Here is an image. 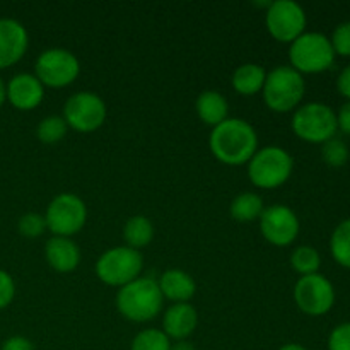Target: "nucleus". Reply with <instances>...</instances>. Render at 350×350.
Segmentation results:
<instances>
[{"label":"nucleus","instance_id":"f257e3e1","mask_svg":"<svg viewBox=\"0 0 350 350\" xmlns=\"http://www.w3.org/2000/svg\"><path fill=\"white\" fill-rule=\"evenodd\" d=\"M208 149L212 156L228 166L248 164L258 147V133L252 123L241 118H231L214 126L208 137Z\"/></svg>","mask_w":350,"mask_h":350},{"label":"nucleus","instance_id":"f03ea898","mask_svg":"<svg viewBox=\"0 0 350 350\" xmlns=\"http://www.w3.org/2000/svg\"><path fill=\"white\" fill-rule=\"evenodd\" d=\"M116 310L125 320L146 323L161 314L164 297L154 277H139L133 282L120 287L116 293Z\"/></svg>","mask_w":350,"mask_h":350},{"label":"nucleus","instance_id":"7ed1b4c3","mask_svg":"<svg viewBox=\"0 0 350 350\" xmlns=\"http://www.w3.org/2000/svg\"><path fill=\"white\" fill-rule=\"evenodd\" d=\"M306 92L304 77L291 65H279L267 72L262 89L263 103L273 113H289L299 108Z\"/></svg>","mask_w":350,"mask_h":350},{"label":"nucleus","instance_id":"20e7f679","mask_svg":"<svg viewBox=\"0 0 350 350\" xmlns=\"http://www.w3.org/2000/svg\"><path fill=\"white\" fill-rule=\"evenodd\" d=\"M248 178L256 188L273 190L287 183L294 171V159L284 147L267 146L250 159Z\"/></svg>","mask_w":350,"mask_h":350},{"label":"nucleus","instance_id":"39448f33","mask_svg":"<svg viewBox=\"0 0 350 350\" xmlns=\"http://www.w3.org/2000/svg\"><path fill=\"white\" fill-rule=\"evenodd\" d=\"M291 67L303 74H320L328 70L335 62V51L330 38L321 33L304 31L289 46Z\"/></svg>","mask_w":350,"mask_h":350},{"label":"nucleus","instance_id":"423d86ee","mask_svg":"<svg viewBox=\"0 0 350 350\" xmlns=\"http://www.w3.org/2000/svg\"><path fill=\"white\" fill-rule=\"evenodd\" d=\"M144 256L129 246H115L103 253L96 262V275L103 284L123 287L142 277Z\"/></svg>","mask_w":350,"mask_h":350},{"label":"nucleus","instance_id":"0eeeda50","mask_svg":"<svg viewBox=\"0 0 350 350\" xmlns=\"http://www.w3.org/2000/svg\"><path fill=\"white\" fill-rule=\"evenodd\" d=\"M294 135L310 144H325L337 133V113L325 103H308L293 113Z\"/></svg>","mask_w":350,"mask_h":350},{"label":"nucleus","instance_id":"6e6552de","mask_svg":"<svg viewBox=\"0 0 350 350\" xmlns=\"http://www.w3.org/2000/svg\"><path fill=\"white\" fill-rule=\"evenodd\" d=\"M44 221H46V229L53 236L72 238L81 232L85 226L88 207L79 195L65 191V193L57 195L48 204Z\"/></svg>","mask_w":350,"mask_h":350},{"label":"nucleus","instance_id":"1a4fd4ad","mask_svg":"<svg viewBox=\"0 0 350 350\" xmlns=\"http://www.w3.org/2000/svg\"><path fill=\"white\" fill-rule=\"evenodd\" d=\"M79 74L81 62L65 48H48L41 51L34 64V75L44 88H67L77 81Z\"/></svg>","mask_w":350,"mask_h":350},{"label":"nucleus","instance_id":"9d476101","mask_svg":"<svg viewBox=\"0 0 350 350\" xmlns=\"http://www.w3.org/2000/svg\"><path fill=\"white\" fill-rule=\"evenodd\" d=\"M64 120L68 129L79 133H91L101 129L108 116L105 99L92 91H79L64 105Z\"/></svg>","mask_w":350,"mask_h":350},{"label":"nucleus","instance_id":"9b49d317","mask_svg":"<svg viewBox=\"0 0 350 350\" xmlns=\"http://www.w3.org/2000/svg\"><path fill=\"white\" fill-rule=\"evenodd\" d=\"M306 12L294 0L270 2L265 12L267 31L280 43H293L306 29Z\"/></svg>","mask_w":350,"mask_h":350},{"label":"nucleus","instance_id":"f8f14e48","mask_svg":"<svg viewBox=\"0 0 350 350\" xmlns=\"http://www.w3.org/2000/svg\"><path fill=\"white\" fill-rule=\"evenodd\" d=\"M294 301L304 314L323 317L334 308V284L320 273L304 275L294 286Z\"/></svg>","mask_w":350,"mask_h":350},{"label":"nucleus","instance_id":"ddd939ff","mask_svg":"<svg viewBox=\"0 0 350 350\" xmlns=\"http://www.w3.org/2000/svg\"><path fill=\"white\" fill-rule=\"evenodd\" d=\"M260 232L270 245L277 248L293 245L299 234V219L291 207L282 204H273L265 207L262 217L258 219Z\"/></svg>","mask_w":350,"mask_h":350},{"label":"nucleus","instance_id":"4468645a","mask_svg":"<svg viewBox=\"0 0 350 350\" xmlns=\"http://www.w3.org/2000/svg\"><path fill=\"white\" fill-rule=\"evenodd\" d=\"M29 34L23 23L10 17L0 19V70L16 65L26 55Z\"/></svg>","mask_w":350,"mask_h":350},{"label":"nucleus","instance_id":"2eb2a0df","mask_svg":"<svg viewBox=\"0 0 350 350\" xmlns=\"http://www.w3.org/2000/svg\"><path fill=\"white\" fill-rule=\"evenodd\" d=\"M7 101L21 111H31L38 108L44 99V85L34 74H17L5 84Z\"/></svg>","mask_w":350,"mask_h":350},{"label":"nucleus","instance_id":"dca6fc26","mask_svg":"<svg viewBox=\"0 0 350 350\" xmlns=\"http://www.w3.org/2000/svg\"><path fill=\"white\" fill-rule=\"evenodd\" d=\"M198 325V313L190 303L171 304L163 317V332L170 340H187Z\"/></svg>","mask_w":350,"mask_h":350},{"label":"nucleus","instance_id":"f3484780","mask_svg":"<svg viewBox=\"0 0 350 350\" xmlns=\"http://www.w3.org/2000/svg\"><path fill=\"white\" fill-rule=\"evenodd\" d=\"M44 260L58 273H70L81 263V250L72 238L51 236L44 245Z\"/></svg>","mask_w":350,"mask_h":350},{"label":"nucleus","instance_id":"a211bd4d","mask_svg":"<svg viewBox=\"0 0 350 350\" xmlns=\"http://www.w3.org/2000/svg\"><path fill=\"white\" fill-rule=\"evenodd\" d=\"M161 294L164 299L173 304L188 303L197 293V284L193 277L181 269H167L157 279Z\"/></svg>","mask_w":350,"mask_h":350},{"label":"nucleus","instance_id":"6ab92c4d","mask_svg":"<svg viewBox=\"0 0 350 350\" xmlns=\"http://www.w3.org/2000/svg\"><path fill=\"white\" fill-rule=\"evenodd\" d=\"M195 111L205 125L214 129L229 118V103L221 92L211 89V91H204L198 94L197 101H195Z\"/></svg>","mask_w":350,"mask_h":350},{"label":"nucleus","instance_id":"aec40b11","mask_svg":"<svg viewBox=\"0 0 350 350\" xmlns=\"http://www.w3.org/2000/svg\"><path fill=\"white\" fill-rule=\"evenodd\" d=\"M267 70L258 64H243L234 70L231 79L232 89L241 96H255L262 92Z\"/></svg>","mask_w":350,"mask_h":350},{"label":"nucleus","instance_id":"412c9836","mask_svg":"<svg viewBox=\"0 0 350 350\" xmlns=\"http://www.w3.org/2000/svg\"><path fill=\"white\" fill-rule=\"evenodd\" d=\"M123 239L125 246L140 252L154 239V224L146 215H132L123 226Z\"/></svg>","mask_w":350,"mask_h":350},{"label":"nucleus","instance_id":"4be33fe9","mask_svg":"<svg viewBox=\"0 0 350 350\" xmlns=\"http://www.w3.org/2000/svg\"><path fill=\"white\" fill-rule=\"evenodd\" d=\"M263 211H265V204L263 198L258 193L253 191H245L234 197V200L229 205V212L234 221L248 224V222H255L262 217Z\"/></svg>","mask_w":350,"mask_h":350},{"label":"nucleus","instance_id":"5701e85b","mask_svg":"<svg viewBox=\"0 0 350 350\" xmlns=\"http://www.w3.org/2000/svg\"><path fill=\"white\" fill-rule=\"evenodd\" d=\"M330 252L338 265L350 269V219L342 221L332 232Z\"/></svg>","mask_w":350,"mask_h":350},{"label":"nucleus","instance_id":"b1692460","mask_svg":"<svg viewBox=\"0 0 350 350\" xmlns=\"http://www.w3.org/2000/svg\"><path fill=\"white\" fill-rule=\"evenodd\" d=\"M291 267L301 277L313 275V273H318V270H320L321 256L313 246H297L291 253Z\"/></svg>","mask_w":350,"mask_h":350},{"label":"nucleus","instance_id":"393cba45","mask_svg":"<svg viewBox=\"0 0 350 350\" xmlns=\"http://www.w3.org/2000/svg\"><path fill=\"white\" fill-rule=\"evenodd\" d=\"M68 132V126L65 123L64 116L60 115H50L44 116L36 129V137L40 142L43 144H58L60 140L65 139Z\"/></svg>","mask_w":350,"mask_h":350},{"label":"nucleus","instance_id":"a878e982","mask_svg":"<svg viewBox=\"0 0 350 350\" xmlns=\"http://www.w3.org/2000/svg\"><path fill=\"white\" fill-rule=\"evenodd\" d=\"M173 342L159 328H146L132 340L130 350H171Z\"/></svg>","mask_w":350,"mask_h":350},{"label":"nucleus","instance_id":"bb28decb","mask_svg":"<svg viewBox=\"0 0 350 350\" xmlns=\"http://www.w3.org/2000/svg\"><path fill=\"white\" fill-rule=\"evenodd\" d=\"M321 157L332 167H342L349 161V147L344 140L334 139L327 140L321 147Z\"/></svg>","mask_w":350,"mask_h":350},{"label":"nucleus","instance_id":"cd10ccee","mask_svg":"<svg viewBox=\"0 0 350 350\" xmlns=\"http://www.w3.org/2000/svg\"><path fill=\"white\" fill-rule=\"evenodd\" d=\"M17 231L24 236V238H40L46 229V221L44 215L36 214V212H27L17 222Z\"/></svg>","mask_w":350,"mask_h":350},{"label":"nucleus","instance_id":"c85d7f7f","mask_svg":"<svg viewBox=\"0 0 350 350\" xmlns=\"http://www.w3.org/2000/svg\"><path fill=\"white\" fill-rule=\"evenodd\" d=\"M330 43L335 55L350 57V23H342L335 27L334 34L330 38Z\"/></svg>","mask_w":350,"mask_h":350},{"label":"nucleus","instance_id":"c756f323","mask_svg":"<svg viewBox=\"0 0 350 350\" xmlns=\"http://www.w3.org/2000/svg\"><path fill=\"white\" fill-rule=\"evenodd\" d=\"M328 350H350V321L332 330L328 337Z\"/></svg>","mask_w":350,"mask_h":350},{"label":"nucleus","instance_id":"7c9ffc66","mask_svg":"<svg viewBox=\"0 0 350 350\" xmlns=\"http://www.w3.org/2000/svg\"><path fill=\"white\" fill-rule=\"evenodd\" d=\"M16 296V284L9 272L0 270V310L9 306Z\"/></svg>","mask_w":350,"mask_h":350},{"label":"nucleus","instance_id":"2f4dec72","mask_svg":"<svg viewBox=\"0 0 350 350\" xmlns=\"http://www.w3.org/2000/svg\"><path fill=\"white\" fill-rule=\"evenodd\" d=\"M0 350H34V345L29 338L16 335V337L7 338V340L3 342L2 349Z\"/></svg>","mask_w":350,"mask_h":350},{"label":"nucleus","instance_id":"473e14b6","mask_svg":"<svg viewBox=\"0 0 350 350\" xmlns=\"http://www.w3.org/2000/svg\"><path fill=\"white\" fill-rule=\"evenodd\" d=\"M337 125L342 132L350 135V101L345 103L340 111L337 113Z\"/></svg>","mask_w":350,"mask_h":350},{"label":"nucleus","instance_id":"72a5a7b5","mask_svg":"<svg viewBox=\"0 0 350 350\" xmlns=\"http://www.w3.org/2000/svg\"><path fill=\"white\" fill-rule=\"evenodd\" d=\"M337 89L342 96H345L350 101V65H347V67L340 72V75H338Z\"/></svg>","mask_w":350,"mask_h":350},{"label":"nucleus","instance_id":"f704fd0d","mask_svg":"<svg viewBox=\"0 0 350 350\" xmlns=\"http://www.w3.org/2000/svg\"><path fill=\"white\" fill-rule=\"evenodd\" d=\"M171 350H197L195 345L188 340H178L171 344Z\"/></svg>","mask_w":350,"mask_h":350},{"label":"nucleus","instance_id":"c9c22d12","mask_svg":"<svg viewBox=\"0 0 350 350\" xmlns=\"http://www.w3.org/2000/svg\"><path fill=\"white\" fill-rule=\"evenodd\" d=\"M7 101V91H5V82L0 77V106Z\"/></svg>","mask_w":350,"mask_h":350},{"label":"nucleus","instance_id":"e433bc0d","mask_svg":"<svg viewBox=\"0 0 350 350\" xmlns=\"http://www.w3.org/2000/svg\"><path fill=\"white\" fill-rule=\"evenodd\" d=\"M279 350H308V349L303 347L301 344H286V345H282Z\"/></svg>","mask_w":350,"mask_h":350}]
</instances>
